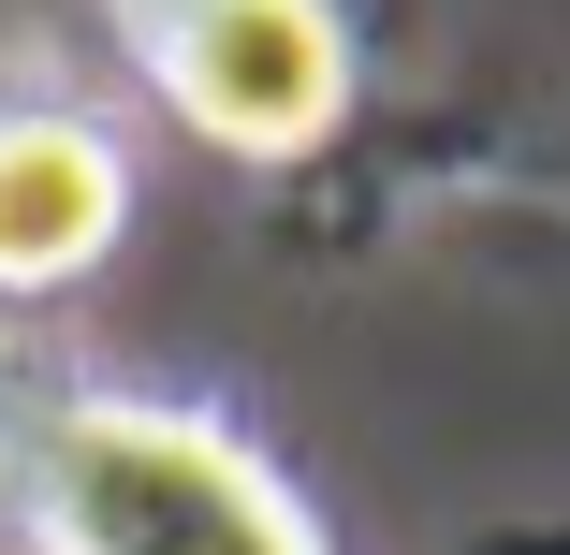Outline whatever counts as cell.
<instances>
[{"mask_svg":"<svg viewBox=\"0 0 570 555\" xmlns=\"http://www.w3.org/2000/svg\"><path fill=\"white\" fill-rule=\"evenodd\" d=\"M161 102L235 147V161H293L352 118V30H336V0H176V16L132 30Z\"/></svg>","mask_w":570,"mask_h":555,"instance_id":"7a4b0ae2","label":"cell"},{"mask_svg":"<svg viewBox=\"0 0 570 555\" xmlns=\"http://www.w3.org/2000/svg\"><path fill=\"white\" fill-rule=\"evenodd\" d=\"M132 161L88 118H0V293H59L118 249Z\"/></svg>","mask_w":570,"mask_h":555,"instance_id":"3957f363","label":"cell"},{"mask_svg":"<svg viewBox=\"0 0 570 555\" xmlns=\"http://www.w3.org/2000/svg\"><path fill=\"white\" fill-rule=\"evenodd\" d=\"M30 526L45 555H336L235 424L161 395H73L30 438Z\"/></svg>","mask_w":570,"mask_h":555,"instance_id":"6da1fadb","label":"cell"}]
</instances>
